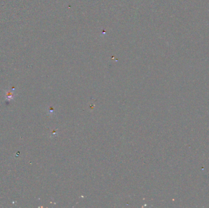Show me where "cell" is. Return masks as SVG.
<instances>
[{"label":"cell","mask_w":209,"mask_h":208,"mask_svg":"<svg viewBox=\"0 0 209 208\" xmlns=\"http://www.w3.org/2000/svg\"><path fill=\"white\" fill-rule=\"evenodd\" d=\"M15 89H12V90H8V91H6V100H8V101H10V100H12L14 99V92H13V90Z\"/></svg>","instance_id":"obj_1"}]
</instances>
